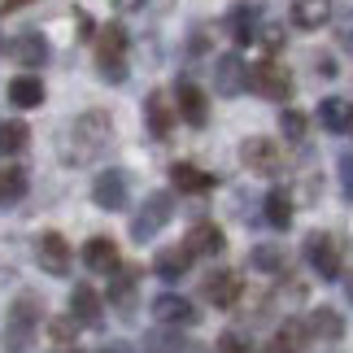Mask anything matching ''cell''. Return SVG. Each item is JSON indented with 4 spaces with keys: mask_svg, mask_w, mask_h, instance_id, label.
Instances as JSON below:
<instances>
[{
    "mask_svg": "<svg viewBox=\"0 0 353 353\" xmlns=\"http://www.w3.org/2000/svg\"><path fill=\"white\" fill-rule=\"evenodd\" d=\"M92 201H97L101 210H122V205H127V174H122V170L97 174V183H92Z\"/></svg>",
    "mask_w": 353,
    "mask_h": 353,
    "instance_id": "cell-11",
    "label": "cell"
},
{
    "mask_svg": "<svg viewBox=\"0 0 353 353\" xmlns=\"http://www.w3.org/2000/svg\"><path fill=\"white\" fill-rule=\"evenodd\" d=\"M183 249L192 253V257H214V253H223V232H219L214 223H201V227H192V232H188Z\"/></svg>",
    "mask_w": 353,
    "mask_h": 353,
    "instance_id": "cell-18",
    "label": "cell"
},
{
    "mask_svg": "<svg viewBox=\"0 0 353 353\" xmlns=\"http://www.w3.org/2000/svg\"><path fill=\"white\" fill-rule=\"evenodd\" d=\"M35 253H39V266H44L48 275H70V244H65V236L44 232L35 244Z\"/></svg>",
    "mask_w": 353,
    "mask_h": 353,
    "instance_id": "cell-9",
    "label": "cell"
},
{
    "mask_svg": "<svg viewBox=\"0 0 353 353\" xmlns=\"http://www.w3.org/2000/svg\"><path fill=\"white\" fill-rule=\"evenodd\" d=\"M219 353H270V349H262L257 341H249V336H240V332H227L219 341Z\"/></svg>",
    "mask_w": 353,
    "mask_h": 353,
    "instance_id": "cell-32",
    "label": "cell"
},
{
    "mask_svg": "<svg viewBox=\"0 0 353 353\" xmlns=\"http://www.w3.org/2000/svg\"><path fill=\"white\" fill-rule=\"evenodd\" d=\"M305 257H310V266H314L323 279H341V244H336V236L314 232L305 240Z\"/></svg>",
    "mask_w": 353,
    "mask_h": 353,
    "instance_id": "cell-6",
    "label": "cell"
},
{
    "mask_svg": "<svg viewBox=\"0 0 353 353\" xmlns=\"http://www.w3.org/2000/svg\"><path fill=\"white\" fill-rule=\"evenodd\" d=\"M349 301H353V279H349Z\"/></svg>",
    "mask_w": 353,
    "mask_h": 353,
    "instance_id": "cell-39",
    "label": "cell"
},
{
    "mask_svg": "<svg viewBox=\"0 0 353 353\" xmlns=\"http://www.w3.org/2000/svg\"><path fill=\"white\" fill-rule=\"evenodd\" d=\"M26 192V174L22 170H0V205L5 201H18Z\"/></svg>",
    "mask_w": 353,
    "mask_h": 353,
    "instance_id": "cell-31",
    "label": "cell"
},
{
    "mask_svg": "<svg viewBox=\"0 0 353 353\" xmlns=\"http://www.w3.org/2000/svg\"><path fill=\"white\" fill-rule=\"evenodd\" d=\"M188 262H192V253H188V249H183V244H179V249H170V253H161L153 270H157V275H161V279H183V275H188Z\"/></svg>",
    "mask_w": 353,
    "mask_h": 353,
    "instance_id": "cell-27",
    "label": "cell"
},
{
    "mask_svg": "<svg viewBox=\"0 0 353 353\" xmlns=\"http://www.w3.org/2000/svg\"><path fill=\"white\" fill-rule=\"evenodd\" d=\"M227 31H232L236 44H253L257 39V9L253 5H236L227 13Z\"/></svg>",
    "mask_w": 353,
    "mask_h": 353,
    "instance_id": "cell-22",
    "label": "cell"
},
{
    "mask_svg": "<svg viewBox=\"0 0 353 353\" xmlns=\"http://www.w3.org/2000/svg\"><path fill=\"white\" fill-rule=\"evenodd\" d=\"M153 319L161 327H192L196 305L188 301V296H179V292H161V296H153Z\"/></svg>",
    "mask_w": 353,
    "mask_h": 353,
    "instance_id": "cell-7",
    "label": "cell"
},
{
    "mask_svg": "<svg viewBox=\"0 0 353 353\" xmlns=\"http://www.w3.org/2000/svg\"><path fill=\"white\" fill-rule=\"evenodd\" d=\"M262 39H266V48L275 52V48L283 44V31H279V26H266V31H262Z\"/></svg>",
    "mask_w": 353,
    "mask_h": 353,
    "instance_id": "cell-34",
    "label": "cell"
},
{
    "mask_svg": "<svg viewBox=\"0 0 353 353\" xmlns=\"http://www.w3.org/2000/svg\"><path fill=\"white\" fill-rule=\"evenodd\" d=\"M249 88L266 101H288L292 97V74L283 70L279 61H257L249 70Z\"/></svg>",
    "mask_w": 353,
    "mask_h": 353,
    "instance_id": "cell-5",
    "label": "cell"
},
{
    "mask_svg": "<svg viewBox=\"0 0 353 353\" xmlns=\"http://www.w3.org/2000/svg\"><path fill=\"white\" fill-rule=\"evenodd\" d=\"M26 144H31V131H26V122H0V157L22 153Z\"/></svg>",
    "mask_w": 353,
    "mask_h": 353,
    "instance_id": "cell-26",
    "label": "cell"
},
{
    "mask_svg": "<svg viewBox=\"0 0 353 353\" xmlns=\"http://www.w3.org/2000/svg\"><path fill=\"white\" fill-rule=\"evenodd\" d=\"M292 26L296 31H319L332 22V0H292Z\"/></svg>",
    "mask_w": 353,
    "mask_h": 353,
    "instance_id": "cell-13",
    "label": "cell"
},
{
    "mask_svg": "<svg viewBox=\"0 0 353 353\" xmlns=\"http://www.w3.org/2000/svg\"><path fill=\"white\" fill-rule=\"evenodd\" d=\"M349 170H353V166H349Z\"/></svg>",
    "mask_w": 353,
    "mask_h": 353,
    "instance_id": "cell-41",
    "label": "cell"
},
{
    "mask_svg": "<svg viewBox=\"0 0 353 353\" xmlns=\"http://www.w3.org/2000/svg\"><path fill=\"white\" fill-rule=\"evenodd\" d=\"M305 327H310V336H319V341H341L345 336V319L336 314V310H314V314L305 319Z\"/></svg>",
    "mask_w": 353,
    "mask_h": 353,
    "instance_id": "cell-23",
    "label": "cell"
},
{
    "mask_svg": "<svg viewBox=\"0 0 353 353\" xmlns=\"http://www.w3.org/2000/svg\"><path fill=\"white\" fill-rule=\"evenodd\" d=\"M279 127H283V135H288V140H305V114H296V110H283Z\"/></svg>",
    "mask_w": 353,
    "mask_h": 353,
    "instance_id": "cell-33",
    "label": "cell"
},
{
    "mask_svg": "<svg viewBox=\"0 0 353 353\" xmlns=\"http://www.w3.org/2000/svg\"><path fill=\"white\" fill-rule=\"evenodd\" d=\"M83 266H88V270H118V266H122L118 244H114V240H105V236L88 240V244H83Z\"/></svg>",
    "mask_w": 353,
    "mask_h": 353,
    "instance_id": "cell-17",
    "label": "cell"
},
{
    "mask_svg": "<svg viewBox=\"0 0 353 353\" xmlns=\"http://www.w3.org/2000/svg\"><path fill=\"white\" fill-rule=\"evenodd\" d=\"M305 341H310V327L305 323H283L279 327V353H305Z\"/></svg>",
    "mask_w": 353,
    "mask_h": 353,
    "instance_id": "cell-30",
    "label": "cell"
},
{
    "mask_svg": "<svg viewBox=\"0 0 353 353\" xmlns=\"http://www.w3.org/2000/svg\"><path fill=\"white\" fill-rule=\"evenodd\" d=\"M22 5H31V0H5V9H22Z\"/></svg>",
    "mask_w": 353,
    "mask_h": 353,
    "instance_id": "cell-37",
    "label": "cell"
},
{
    "mask_svg": "<svg viewBox=\"0 0 353 353\" xmlns=\"http://www.w3.org/2000/svg\"><path fill=\"white\" fill-rule=\"evenodd\" d=\"M114 140V127H110V114L105 110H88L83 118L70 122V131H65V161H92L101 157L105 148Z\"/></svg>",
    "mask_w": 353,
    "mask_h": 353,
    "instance_id": "cell-1",
    "label": "cell"
},
{
    "mask_svg": "<svg viewBox=\"0 0 353 353\" xmlns=\"http://www.w3.org/2000/svg\"><path fill=\"white\" fill-rule=\"evenodd\" d=\"M61 353H74V349H61Z\"/></svg>",
    "mask_w": 353,
    "mask_h": 353,
    "instance_id": "cell-40",
    "label": "cell"
},
{
    "mask_svg": "<svg viewBox=\"0 0 353 353\" xmlns=\"http://www.w3.org/2000/svg\"><path fill=\"white\" fill-rule=\"evenodd\" d=\"M319 122H323L327 131H336V135H341V131H353V105L341 101V97H327V101L319 105Z\"/></svg>",
    "mask_w": 353,
    "mask_h": 353,
    "instance_id": "cell-21",
    "label": "cell"
},
{
    "mask_svg": "<svg viewBox=\"0 0 353 353\" xmlns=\"http://www.w3.org/2000/svg\"><path fill=\"white\" fill-rule=\"evenodd\" d=\"M70 314H74L79 323H88V327H97V323H101V296L79 283L74 296H70Z\"/></svg>",
    "mask_w": 353,
    "mask_h": 353,
    "instance_id": "cell-25",
    "label": "cell"
},
{
    "mask_svg": "<svg viewBox=\"0 0 353 353\" xmlns=\"http://www.w3.org/2000/svg\"><path fill=\"white\" fill-rule=\"evenodd\" d=\"M39 323H44V310H39L35 296H18L9 305V332H5V349L9 353H31L35 349V336H39Z\"/></svg>",
    "mask_w": 353,
    "mask_h": 353,
    "instance_id": "cell-2",
    "label": "cell"
},
{
    "mask_svg": "<svg viewBox=\"0 0 353 353\" xmlns=\"http://www.w3.org/2000/svg\"><path fill=\"white\" fill-rule=\"evenodd\" d=\"M266 223L283 232V227H292V196L288 192H270L266 196Z\"/></svg>",
    "mask_w": 353,
    "mask_h": 353,
    "instance_id": "cell-28",
    "label": "cell"
},
{
    "mask_svg": "<svg viewBox=\"0 0 353 353\" xmlns=\"http://www.w3.org/2000/svg\"><path fill=\"white\" fill-rule=\"evenodd\" d=\"M244 88H249V70H244V61L232 52V57L219 61V92L223 97H240Z\"/></svg>",
    "mask_w": 353,
    "mask_h": 353,
    "instance_id": "cell-20",
    "label": "cell"
},
{
    "mask_svg": "<svg viewBox=\"0 0 353 353\" xmlns=\"http://www.w3.org/2000/svg\"><path fill=\"white\" fill-rule=\"evenodd\" d=\"M97 70L105 83H122L127 79V31L118 22L97 31Z\"/></svg>",
    "mask_w": 353,
    "mask_h": 353,
    "instance_id": "cell-3",
    "label": "cell"
},
{
    "mask_svg": "<svg viewBox=\"0 0 353 353\" xmlns=\"http://www.w3.org/2000/svg\"><path fill=\"white\" fill-rule=\"evenodd\" d=\"M174 101H179V118L188 122V127H205L210 122V101H205V92H201L196 83H183L174 88Z\"/></svg>",
    "mask_w": 353,
    "mask_h": 353,
    "instance_id": "cell-10",
    "label": "cell"
},
{
    "mask_svg": "<svg viewBox=\"0 0 353 353\" xmlns=\"http://www.w3.org/2000/svg\"><path fill=\"white\" fill-rule=\"evenodd\" d=\"M249 266L262 270V275H279L283 270V249H275V244H257V249L249 253Z\"/></svg>",
    "mask_w": 353,
    "mask_h": 353,
    "instance_id": "cell-29",
    "label": "cell"
},
{
    "mask_svg": "<svg viewBox=\"0 0 353 353\" xmlns=\"http://www.w3.org/2000/svg\"><path fill=\"white\" fill-rule=\"evenodd\" d=\"M205 301L219 305V310H232L240 301V279L232 275V270H219V275L205 279Z\"/></svg>",
    "mask_w": 353,
    "mask_h": 353,
    "instance_id": "cell-14",
    "label": "cell"
},
{
    "mask_svg": "<svg viewBox=\"0 0 353 353\" xmlns=\"http://www.w3.org/2000/svg\"><path fill=\"white\" fill-rule=\"evenodd\" d=\"M170 183L179 188V192H192V196H201V192H214V174L210 170H201V166H192V161H174L170 166Z\"/></svg>",
    "mask_w": 353,
    "mask_h": 353,
    "instance_id": "cell-12",
    "label": "cell"
},
{
    "mask_svg": "<svg viewBox=\"0 0 353 353\" xmlns=\"http://www.w3.org/2000/svg\"><path fill=\"white\" fill-rule=\"evenodd\" d=\"M135 283H140V275H135V266H127V262H122V266L114 270V283H110V301L122 310V314H131V310H135Z\"/></svg>",
    "mask_w": 353,
    "mask_h": 353,
    "instance_id": "cell-16",
    "label": "cell"
},
{
    "mask_svg": "<svg viewBox=\"0 0 353 353\" xmlns=\"http://www.w3.org/2000/svg\"><path fill=\"white\" fill-rule=\"evenodd\" d=\"M170 214H174V196L153 192V196L140 205V214L131 219V240H135V244H148V240L161 232V227L170 223Z\"/></svg>",
    "mask_w": 353,
    "mask_h": 353,
    "instance_id": "cell-4",
    "label": "cell"
},
{
    "mask_svg": "<svg viewBox=\"0 0 353 353\" xmlns=\"http://www.w3.org/2000/svg\"><path fill=\"white\" fill-rule=\"evenodd\" d=\"M101 353H127V349H122V345H110V349H101Z\"/></svg>",
    "mask_w": 353,
    "mask_h": 353,
    "instance_id": "cell-38",
    "label": "cell"
},
{
    "mask_svg": "<svg viewBox=\"0 0 353 353\" xmlns=\"http://www.w3.org/2000/svg\"><path fill=\"white\" fill-rule=\"evenodd\" d=\"M240 157H244V166H249L253 174H279V170H283V153H279V144L262 140V135H253V140H244Z\"/></svg>",
    "mask_w": 353,
    "mask_h": 353,
    "instance_id": "cell-8",
    "label": "cell"
},
{
    "mask_svg": "<svg viewBox=\"0 0 353 353\" xmlns=\"http://www.w3.org/2000/svg\"><path fill=\"white\" fill-rule=\"evenodd\" d=\"M114 9H122V13H135V9H144V0H114Z\"/></svg>",
    "mask_w": 353,
    "mask_h": 353,
    "instance_id": "cell-35",
    "label": "cell"
},
{
    "mask_svg": "<svg viewBox=\"0 0 353 353\" xmlns=\"http://www.w3.org/2000/svg\"><path fill=\"white\" fill-rule=\"evenodd\" d=\"M9 101L18 105V110H35V105H44V83H39L35 74H22L9 83Z\"/></svg>",
    "mask_w": 353,
    "mask_h": 353,
    "instance_id": "cell-24",
    "label": "cell"
},
{
    "mask_svg": "<svg viewBox=\"0 0 353 353\" xmlns=\"http://www.w3.org/2000/svg\"><path fill=\"white\" fill-rule=\"evenodd\" d=\"M9 52H13V61H18V65H31V70H35V65L48 61V39L35 35V31H26V35H18L9 44Z\"/></svg>",
    "mask_w": 353,
    "mask_h": 353,
    "instance_id": "cell-15",
    "label": "cell"
},
{
    "mask_svg": "<svg viewBox=\"0 0 353 353\" xmlns=\"http://www.w3.org/2000/svg\"><path fill=\"white\" fill-rule=\"evenodd\" d=\"M341 39H345V48H349V52H353V18H349V22H345V26H341Z\"/></svg>",
    "mask_w": 353,
    "mask_h": 353,
    "instance_id": "cell-36",
    "label": "cell"
},
{
    "mask_svg": "<svg viewBox=\"0 0 353 353\" xmlns=\"http://www.w3.org/2000/svg\"><path fill=\"white\" fill-rule=\"evenodd\" d=\"M144 118H148V131H153L157 140H166V135L174 131V114L166 105V92H153V97L144 101Z\"/></svg>",
    "mask_w": 353,
    "mask_h": 353,
    "instance_id": "cell-19",
    "label": "cell"
}]
</instances>
